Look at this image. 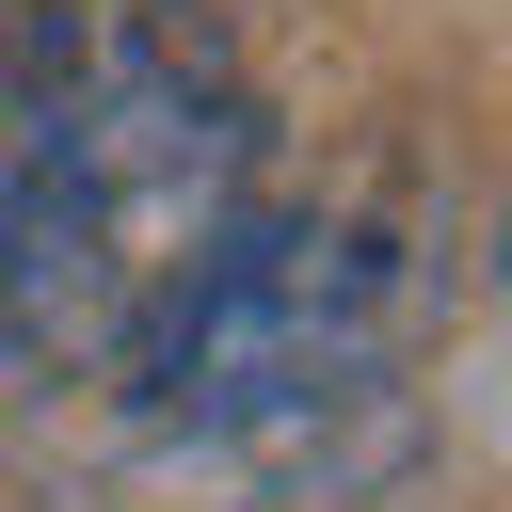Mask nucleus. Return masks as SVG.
<instances>
[{"instance_id": "obj_3", "label": "nucleus", "mask_w": 512, "mask_h": 512, "mask_svg": "<svg viewBox=\"0 0 512 512\" xmlns=\"http://www.w3.org/2000/svg\"><path fill=\"white\" fill-rule=\"evenodd\" d=\"M64 32H80V0H0V208H16V160L64 96Z\"/></svg>"}, {"instance_id": "obj_1", "label": "nucleus", "mask_w": 512, "mask_h": 512, "mask_svg": "<svg viewBox=\"0 0 512 512\" xmlns=\"http://www.w3.org/2000/svg\"><path fill=\"white\" fill-rule=\"evenodd\" d=\"M256 208V96L192 0H80L64 96L0 208V400L112 368L160 288Z\"/></svg>"}, {"instance_id": "obj_4", "label": "nucleus", "mask_w": 512, "mask_h": 512, "mask_svg": "<svg viewBox=\"0 0 512 512\" xmlns=\"http://www.w3.org/2000/svg\"><path fill=\"white\" fill-rule=\"evenodd\" d=\"M496 288H512V224H496Z\"/></svg>"}, {"instance_id": "obj_2", "label": "nucleus", "mask_w": 512, "mask_h": 512, "mask_svg": "<svg viewBox=\"0 0 512 512\" xmlns=\"http://www.w3.org/2000/svg\"><path fill=\"white\" fill-rule=\"evenodd\" d=\"M112 368L176 464L352 480L400 448V240L352 208H240Z\"/></svg>"}]
</instances>
